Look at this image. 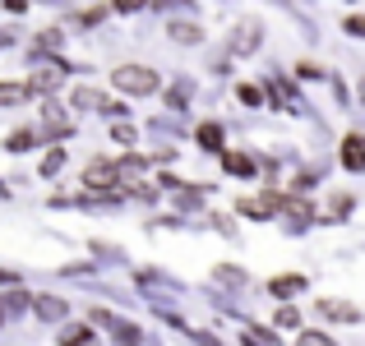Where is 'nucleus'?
Instances as JSON below:
<instances>
[{
  "instance_id": "15",
  "label": "nucleus",
  "mask_w": 365,
  "mask_h": 346,
  "mask_svg": "<svg viewBox=\"0 0 365 346\" xmlns=\"http://www.w3.org/2000/svg\"><path fill=\"white\" fill-rule=\"evenodd\" d=\"M143 0H116V9H125V14H130V9H139Z\"/></svg>"
},
{
  "instance_id": "7",
  "label": "nucleus",
  "mask_w": 365,
  "mask_h": 346,
  "mask_svg": "<svg viewBox=\"0 0 365 346\" xmlns=\"http://www.w3.org/2000/svg\"><path fill=\"white\" fill-rule=\"evenodd\" d=\"M199 143L213 148V152H222V130H217V125H204V130H199Z\"/></svg>"
},
{
  "instance_id": "6",
  "label": "nucleus",
  "mask_w": 365,
  "mask_h": 346,
  "mask_svg": "<svg viewBox=\"0 0 365 346\" xmlns=\"http://www.w3.org/2000/svg\"><path fill=\"white\" fill-rule=\"evenodd\" d=\"M61 346H98V342H93V332H88V328H65Z\"/></svg>"
},
{
  "instance_id": "3",
  "label": "nucleus",
  "mask_w": 365,
  "mask_h": 346,
  "mask_svg": "<svg viewBox=\"0 0 365 346\" xmlns=\"http://www.w3.org/2000/svg\"><path fill=\"white\" fill-rule=\"evenodd\" d=\"M98 323H107V328L116 332V342H120V346H139V337H143V332L134 328V323H125V319H111V314H98Z\"/></svg>"
},
{
  "instance_id": "8",
  "label": "nucleus",
  "mask_w": 365,
  "mask_h": 346,
  "mask_svg": "<svg viewBox=\"0 0 365 346\" xmlns=\"http://www.w3.org/2000/svg\"><path fill=\"white\" fill-rule=\"evenodd\" d=\"M83 180H88V185H107V180H116V171H111V167H88Z\"/></svg>"
},
{
  "instance_id": "1",
  "label": "nucleus",
  "mask_w": 365,
  "mask_h": 346,
  "mask_svg": "<svg viewBox=\"0 0 365 346\" xmlns=\"http://www.w3.org/2000/svg\"><path fill=\"white\" fill-rule=\"evenodd\" d=\"M111 83H116L120 93H153L158 88V74L143 70V65H120V70L111 74Z\"/></svg>"
},
{
  "instance_id": "11",
  "label": "nucleus",
  "mask_w": 365,
  "mask_h": 346,
  "mask_svg": "<svg viewBox=\"0 0 365 346\" xmlns=\"http://www.w3.org/2000/svg\"><path fill=\"white\" fill-rule=\"evenodd\" d=\"M273 291H277V295H287V291H301V277H277V282H273Z\"/></svg>"
},
{
  "instance_id": "9",
  "label": "nucleus",
  "mask_w": 365,
  "mask_h": 346,
  "mask_svg": "<svg viewBox=\"0 0 365 346\" xmlns=\"http://www.w3.org/2000/svg\"><path fill=\"white\" fill-rule=\"evenodd\" d=\"M296 346H333V337H324V332H301Z\"/></svg>"
},
{
  "instance_id": "2",
  "label": "nucleus",
  "mask_w": 365,
  "mask_h": 346,
  "mask_svg": "<svg viewBox=\"0 0 365 346\" xmlns=\"http://www.w3.org/2000/svg\"><path fill=\"white\" fill-rule=\"evenodd\" d=\"M342 167H347V171H365V139H361V134H347V139H342Z\"/></svg>"
},
{
  "instance_id": "12",
  "label": "nucleus",
  "mask_w": 365,
  "mask_h": 346,
  "mask_svg": "<svg viewBox=\"0 0 365 346\" xmlns=\"http://www.w3.org/2000/svg\"><path fill=\"white\" fill-rule=\"evenodd\" d=\"M324 314H329V319H356L347 305H333V300H324Z\"/></svg>"
},
{
  "instance_id": "4",
  "label": "nucleus",
  "mask_w": 365,
  "mask_h": 346,
  "mask_svg": "<svg viewBox=\"0 0 365 346\" xmlns=\"http://www.w3.org/2000/svg\"><path fill=\"white\" fill-rule=\"evenodd\" d=\"M222 167L232 171V176H250V171H255V162L241 157V152H222Z\"/></svg>"
},
{
  "instance_id": "14",
  "label": "nucleus",
  "mask_w": 365,
  "mask_h": 346,
  "mask_svg": "<svg viewBox=\"0 0 365 346\" xmlns=\"http://www.w3.org/2000/svg\"><path fill=\"white\" fill-rule=\"evenodd\" d=\"M347 33H356V37H365V19H347Z\"/></svg>"
},
{
  "instance_id": "5",
  "label": "nucleus",
  "mask_w": 365,
  "mask_h": 346,
  "mask_svg": "<svg viewBox=\"0 0 365 346\" xmlns=\"http://www.w3.org/2000/svg\"><path fill=\"white\" fill-rule=\"evenodd\" d=\"M37 314H42V319H61L65 305L56 300V295H37Z\"/></svg>"
},
{
  "instance_id": "17",
  "label": "nucleus",
  "mask_w": 365,
  "mask_h": 346,
  "mask_svg": "<svg viewBox=\"0 0 365 346\" xmlns=\"http://www.w3.org/2000/svg\"><path fill=\"white\" fill-rule=\"evenodd\" d=\"M361 98H365V88H361Z\"/></svg>"
},
{
  "instance_id": "13",
  "label": "nucleus",
  "mask_w": 365,
  "mask_h": 346,
  "mask_svg": "<svg viewBox=\"0 0 365 346\" xmlns=\"http://www.w3.org/2000/svg\"><path fill=\"white\" fill-rule=\"evenodd\" d=\"M171 37H180V42H199V28H185V23H176V28H171Z\"/></svg>"
},
{
  "instance_id": "16",
  "label": "nucleus",
  "mask_w": 365,
  "mask_h": 346,
  "mask_svg": "<svg viewBox=\"0 0 365 346\" xmlns=\"http://www.w3.org/2000/svg\"><path fill=\"white\" fill-rule=\"evenodd\" d=\"M0 319H5V310H0Z\"/></svg>"
},
{
  "instance_id": "10",
  "label": "nucleus",
  "mask_w": 365,
  "mask_h": 346,
  "mask_svg": "<svg viewBox=\"0 0 365 346\" xmlns=\"http://www.w3.org/2000/svg\"><path fill=\"white\" fill-rule=\"evenodd\" d=\"M28 88H19V83H0V102H24Z\"/></svg>"
}]
</instances>
